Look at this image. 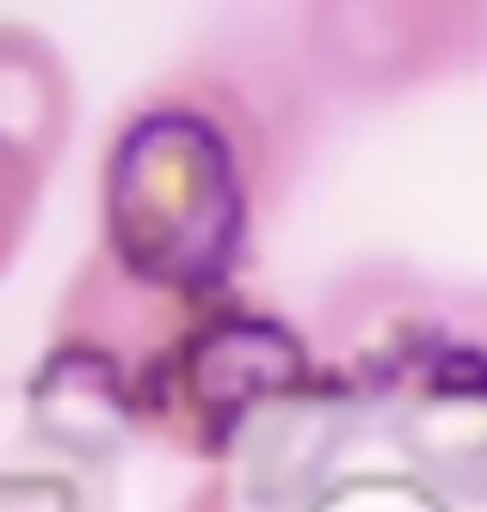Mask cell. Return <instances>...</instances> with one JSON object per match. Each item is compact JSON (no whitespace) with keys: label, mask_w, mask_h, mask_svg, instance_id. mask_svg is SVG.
Returning <instances> with one entry per match:
<instances>
[{"label":"cell","mask_w":487,"mask_h":512,"mask_svg":"<svg viewBox=\"0 0 487 512\" xmlns=\"http://www.w3.org/2000/svg\"><path fill=\"white\" fill-rule=\"evenodd\" d=\"M321 81L296 38H222L136 87L93 161V253L148 297H235L309 161Z\"/></svg>","instance_id":"obj_1"},{"label":"cell","mask_w":487,"mask_h":512,"mask_svg":"<svg viewBox=\"0 0 487 512\" xmlns=\"http://www.w3.org/2000/svg\"><path fill=\"white\" fill-rule=\"evenodd\" d=\"M327 383L333 377L309 327L235 290L173 321V334L136 377V426L173 457L235 469L278 420H290Z\"/></svg>","instance_id":"obj_2"},{"label":"cell","mask_w":487,"mask_h":512,"mask_svg":"<svg viewBox=\"0 0 487 512\" xmlns=\"http://www.w3.org/2000/svg\"><path fill=\"white\" fill-rule=\"evenodd\" d=\"M290 38L340 105H401L487 56V0H296Z\"/></svg>","instance_id":"obj_3"},{"label":"cell","mask_w":487,"mask_h":512,"mask_svg":"<svg viewBox=\"0 0 487 512\" xmlns=\"http://www.w3.org/2000/svg\"><path fill=\"white\" fill-rule=\"evenodd\" d=\"M309 334L327 377L352 389L370 414L377 395L395 389L438 346L487 334V290L414 260H358L321 290Z\"/></svg>","instance_id":"obj_4"},{"label":"cell","mask_w":487,"mask_h":512,"mask_svg":"<svg viewBox=\"0 0 487 512\" xmlns=\"http://www.w3.org/2000/svg\"><path fill=\"white\" fill-rule=\"evenodd\" d=\"M370 420L438 500L487 506V334H463L377 395Z\"/></svg>","instance_id":"obj_5"},{"label":"cell","mask_w":487,"mask_h":512,"mask_svg":"<svg viewBox=\"0 0 487 512\" xmlns=\"http://www.w3.org/2000/svg\"><path fill=\"white\" fill-rule=\"evenodd\" d=\"M74 124H81V87L68 56L25 19H0V149L56 179Z\"/></svg>","instance_id":"obj_6"},{"label":"cell","mask_w":487,"mask_h":512,"mask_svg":"<svg viewBox=\"0 0 487 512\" xmlns=\"http://www.w3.org/2000/svg\"><path fill=\"white\" fill-rule=\"evenodd\" d=\"M44 192L50 179L37 173L31 161H19L13 149H0V284L19 266V253L37 229V210H44Z\"/></svg>","instance_id":"obj_7"},{"label":"cell","mask_w":487,"mask_h":512,"mask_svg":"<svg viewBox=\"0 0 487 512\" xmlns=\"http://www.w3.org/2000/svg\"><path fill=\"white\" fill-rule=\"evenodd\" d=\"M315 512H438V494L407 475L401 488H352V494H327Z\"/></svg>","instance_id":"obj_8"},{"label":"cell","mask_w":487,"mask_h":512,"mask_svg":"<svg viewBox=\"0 0 487 512\" xmlns=\"http://www.w3.org/2000/svg\"><path fill=\"white\" fill-rule=\"evenodd\" d=\"M179 512H241V482L229 469H204V488H192Z\"/></svg>","instance_id":"obj_9"}]
</instances>
